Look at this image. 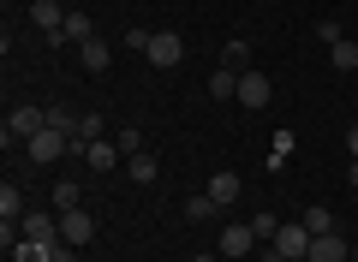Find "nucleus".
Returning <instances> with one entry per match:
<instances>
[{"instance_id":"nucleus-1","label":"nucleus","mask_w":358,"mask_h":262,"mask_svg":"<svg viewBox=\"0 0 358 262\" xmlns=\"http://www.w3.org/2000/svg\"><path fill=\"white\" fill-rule=\"evenodd\" d=\"M42 125H48V108H30V101H24V108L6 113V131H0V143H6V150H13V143H30Z\"/></svg>"},{"instance_id":"nucleus-2","label":"nucleus","mask_w":358,"mask_h":262,"mask_svg":"<svg viewBox=\"0 0 358 262\" xmlns=\"http://www.w3.org/2000/svg\"><path fill=\"white\" fill-rule=\"evenodd\" d=\"M24 150H30V161H36V167H54L66 150H72V131H60V125H42V131L24 143Z\"/></svg>"},{"instance_id":"nucleus-3","label":"nucleus","mask_w":358,"mask_h":262,"mask_svg":"<svg viewBox=\"0 0 358 262\" xmlns=\"http://www.w3.org/2000/svg\"><path fill=\"white\" fill-rule=\"evenodd\" d=\"M143 54H150V66H155V72H173V66L185 60V36H173V30H155Z\"/></svg>"},{"instance_id":"nucleus-4","label":"nucleus","mask_w":358,"mask_h":262,"mask_svg":"<svg viewBox=\"0 0 358 262\" xmlns=\"http://www.w3.org/2000/svg\"><path fill=\"white\" fill-rule=\"evenodd\" d=\"M268 101H275V84H268V78L257 72V66H251V72H239V108H251V113H263Z\"/></svg>"},{"instance_id":"nucleus-5","label":"nucleus","mask_w":358,"mask_h":262,"mask_svg":"<svg viewBox=\"0 0 358 262\" xmlns=\"http://www.w3.org/2000/svg\"><path fill=\"white\" fill-rule=\"evenodd\" d=\"M60 238L84 250L90 238H96V214H90V209H66V214H60Z\"/></svg>"},{"instance_id":"nucleus-6","label":"nucleus","mask_w":358,"mask_h":262,"mask_svg":"<svg viewBox=\"0 0 358 262\" xmlns=\"http://www.w3.org/2000/svg\"><path fill=\"white\" fill-rule=\"evenodd\" d=\"M251 245H257V233H251V221H245V226H221V256H227V262H245V256H251Z\"/></svg>"},{"instance_id":"nucleus-7","label":"nucleus","mask_w":358,"mask_h":262,"mask_svg":"<svg viewBox=\"0 0 358 262\" xmlns=\"http://www.w3.org/2000/svg\"><path fill=\"white\" fill-rule=\"evenodd\" d=\"M352 256V245H346L341 233H322V238H310V250H305V262H346Z\"/></svg>"},{"instance_id":"nucleus-8","label":"nucleus","mask_w":358,"mask_h":262,"mask_svg":"<svg viewBox=\"0 0 358 262\" xmlns=\"http://www.w3.org/2000/svg\"><path fill=\"white\" fill-rule=\"evenodd\" d=\"M30 24H36V30H48V36L60 42V30H66V13H60V0H30Z\"/></svg>"},{"instance_id":"nucleus-9","label":"nucleus","mask_w":358,"mask_h":262,"mask_svg":"<svg viewBox=\"0 0 358 262\" xmlns=\"http://www.w3.org/2000/svg\"><path fill=\"white\" fill-rule=\"evenodd\" d=\"M84 161L96 167V173H114L126 155H120V143H114V138H96V143H84Z\"/></svg>"},{"instance_id":"nucleus-10","label":"nucleus","mask_w":358,"mask_h":262,"mask_svg":"<svg viewBox=\"0 0 358 262\" xmlns=\"http://www.w3.org/2000/svg\"><path fill=\"white\" fill-rule=\"evenodd\" d=\"M268 245L281 250V256H305V250H310V233H305V221H293V226H281V233L268 238Z\"/></svg>"},{"instance_id":"nucleus-11","label":"nucleus","mask_w":358,"mask_h":262,"mask_svg":"<svg viewBox=\"0 0 358 262\" xmlns=\"http://www.w3.org/2000/svg\"><path fill=\"white\" fill-rule=\"evenodd\" d=\"M299 221H305V233H310V238H322V233H341V221H334V209H329V203H310V209L299 214Z\"/></svg>"},{"instance_id":"nucleus-12","label":"nucleus","mask_w":358,"mask_h":262,"mask_svg":"<svg viewBox=\"0 0 358 262\" xmlns=\"http://www.w3.org/2000/svg\"><path fill=\"white\" fill-rule=\"evenodd\" d=\"M209 96L215 101H239V72H233V66H215V72H209Z\"/></svg>"},{"instance_id":"nucleus-13","label":"nucleus","mask_w":358,"mask_h":262,"mask_svg":"<svg viewBox=\"0 0 358 262\" xmlns=\"http://www.w3.org/2000/svg\"><path fill=\"white\" fill-rule=\"evenodd\" d=\"M78 60H84V72H108V60H114V48H108L102 36H90L84 48H78Z\"/></svg>"},{"instance_id":"nucleus-14","label":"nucleus","mask_w":358,"mask_h":262,"mask_svg":"<svg viewBox=\"0 0 358 262\" xmlns=\"http://www.w3.org/2000/svg\"><path fill=\"white\" fill-rule=\"evenodd\" d=\"M209 197H215L221 203V209H233V203H239V173H215V179H209Z\"/></svg>"},{"instance_id":"nucleus-15","label":"nucleus","mask_w":358,"mask_h":262,"mask_svg":"<svg viewBox=\"0 0 358 262\" xmlns=\"http://www.w3.org/2000/svg\"><path fill=\"white\" fill-rule=\"evenodd\" d=\"M126 173L138 179V185H155V179H162V167H155L150 150H138V155H126Z\"/></svg>"},{"instance_id":"nucleus-16","label":"nucleus","mask_w":358,"mask_h":262,"mask_svg":"<svg viewBox=\"0 0 358 262\" xmlns=\"http://www.w3.org/2000/svg\"><path fill=\"white\" fill-rule=\"evenodd\" d=\"M24 214H30V209H24V191L6 179V185H0V221H24Z\"/></svg>"},{"instance_id":"nucleus-17","label":"nucleus","mask_w":358,"mask_h":262,"mask_svg":"<svg viewBox=\"0 0 358 262\" xmlns=\"http://www.w3.org/2000/svg\"><path fill=\"white\" fill-rule=\"evenodd\" d=\"M90 36H96V24H90V13H66V30H60V42H78V48H84Z\"/></svg>"},{"instance_id":"nucleus-18","label":"nucleus","mask_w":358,"mask_h":262,"mask_svg":"<svg viewBox=\"0 0 358 262\" xmlns=\"http://www.w3.org/2000/svg\"><path fill=\"white\" fill-rule=\"evenodd\" d=\"M96 138H108V119H102V113H84V119H78V150H84V143H96Z\"/></svg>"},{"instance_id":"nucleus-19","label":"nucleus","mask_w":358,"mask_h":262,"mask_svg":"<svg viewBox=\"0 0 358 262\" xmlns=\"http://www.w3.org/2000/svg\"><path fill=\"white\" fill-rule=\"evenodd\" d=\"M329 60H334V72H358V42L346 36V42H334L329 48Z\"/></svg>"},{"instance_id":"nucleus-20","label":"nucleus","mask_w":358,"mask_h":262,"mask_svg":"<svg viewBox=\"0 0 358 262\" xmlns=\"http://www.w3.org/2000/svg\"><path fill=\"white\" fill-rule=\"evenodd\" d=\"M13 256H18V262H54V245H36V238H18V245H13Z\"/></svg>"},{"instance_id":"nucleus-21","label":"nucleus","mask_w":358,"mask_h":262,"mask_svg":"<svg viewBox=\"0 0 358 262\" xmlns=\"http://www.w3.org/2000/svg\"><path fill=\"white\" fill-rule=\"evenodd\" d=\"M54 209H84V197H78V185H72V179H54Z\"/></svg>"},{"instance_id":"nucleus-22","label":"nucleus","mask_w":358,"mask_h":262,"mask_svg":"<svg viewBox=\"0 0 358 262\" xmlns=\"http://www.w3.org/2000/svg\"><path fill=\"white\" fill-rule=\"evenodd\" d=\"M185 214H192V221H215V214H221V203L209 197V191H197V197L185 203Z\"/></svg>"},{"instance_id":"nucleus-23","label":"nucleus","mask_w":358,"mask_h":262,"mask_svg":"<svg viewBox=\"0 0 358 262\" xmlns=\"http://www.w3.org/2000/svg\"><path fill=\"white\" fill-rule=\"evenodd\" d=\"M221 66H233V72H251V48H245V42H227V54H221Z\"/></svg>"},{"instance_id":"nucleus-24","label":"nucleus","mask_w":358,"mask_h":262,"mask_svg":"<svg viewBox=\"0 0 358 262\" xmlns=\"http://www.w3.org/2000/svg\"><path fill=\"white\" fill-rule=\"evenodd\" d=\"M114 143H120V155H138V150H143V131H138V125H120Z\"/></svg>"},{"instance_id":"nucleus-25","label":"nucleus","mask_w":358,"mask_h":262,"mask_svg":"<svg viewBox=\"0 0 358 262\" xmlns=\"http://www.w3.org/2000/svg\"><path fill=\"white\" fill-rule=\"evenodd\" d=\"M78 119H84V113H72V108H48V125H60V131H72V138H78Z\"/></svg>"},{"instance_id":"nucleus-26","label":"nucleus","mask_w":358,"mask_h":262,"mask_svg":"<svg viewBox=\"0 0 358 262\" xmlns=\"http://www.w3.org/2000/svg\"><path fill=\"white\" fill-rule=\"evenodd\" d=\"M293 155V131H275V150H268V167H281Z\"/></svg>"},{"instance_id":"nucleus-27","label":"nucleus","mask_w":358,"mask_h":262,"mask_svg":"<svg viewBox=\"0 0 358 262\" xmlns=\"http://www.w3.org/2000/svg\"><path fill=\"white\" fill-rule=\"evenodd\" d=\"M251 233H257V238H263V245H268V238L281 233V221H275V214H251Z\"/></svg>"},{"instance_id":"nucleus-28","label":"nucleus","mask_w":358,"mask_h":262,"mask_svg":"<svg viewBox=\"0 0 358 262\" xmlns=\"http://www.w3.org/2000/svg\"><path fill=\"white\" fill-rule=\"evenodd\" d=\"M317 36H322V42H329V48H334V42H346V30H341V24H334V18H322V24H317Z\"/></svg>"},{"instance_id":"nucleus-29","label":"nucleus","mask_w":358,"mask_h":262,"mask_svg":"<svg viewBox=\"0 0 358 262\" xmlns=\"http://www.w3.org/2000/svg\"><path fill=\"white\" fill-rule=\"evenodd\" d=\"M54 262H78V245H66V238H60V245H54Z\"/></svg>"},{"instance_id":"nucleus-30","label":"nucleus","mask_w":358,"mask_h":262,"mask_svg":"<svg viewBox=\"0 0 358 262\" xmlns=\"http://www.w3.org/2000/svg\"><path fill=\"white\" fill-rule=\"evenodd\" d=\"M346 155H358V125H346Z\"/></svg>"},{"instance_id":"nucleus-31","label":"nucleus","mask_w":358,"mask_h":262,"mask_svg":"<svg viewBox=\"0 0 358 262\" xmlns=\"http://www.w3.org/2000/svg\"><path fill=\"white\" fill-rule=\"evenodd\" d=\"M346 185H358V155H352V161H346Z\"/></svg>"},{"instance_id":"nucleus-32","label":"nucleus","mask_w":358,"mask_h":262,"mask_svg":"<svg viewBox=\"0 0 358 262\" xmlns=\"http://www.w3.org/2000/svg\"><path fill=\"white\" fill-rule=\"evenodd\" d=\"M197 262H227V256H221V250H203V256H197Z\"/></svg>"},{"instance_id":"nucleus-33","label":"nucleus","mask_w":358,"mask_h":262,"mask_svg":"<svg viewBox=\"0 0 358 262\" xmlns=\"http://www.w3.org/2000/svg\"><path fill=\"white\" fill-rule=\"evenodd\" d=\"M287 262H305V256H287Z\"/></svg>"},{"instance_id":"nucleus-34","label":"nucleus","mask_w":358,"mask_h":262,"mask_svg":"<svg viewBox=\"0 0 358 262\" xmlns=\"http://www.w3.org/2000/svg\"><path fill=\"white\" fill-rule=\"evenodd\" d=\"M352 262H358V245H352Z\"/></svg>"},{"instance_id":"nucleus-35","label":"nucleus","mask_w":358,"mask_h":262,"mask_svg":"<svg viewBox=\"0 0 358 262\" xmlns=\"http://www.w3.org/2000/svg\"><path fill=\"white\" fill-rule=\"evenodd\" d=\"M346 262H352V256H346Z\"/></svg>"}]
</instances>
